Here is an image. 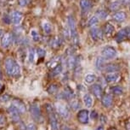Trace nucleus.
I'll list each match as a JSON object with an SVG mask.
<instances>
[{
    "instance_id": "1",
    "label": "nucleus",
    "mask_w": 130,
    "mask_h": 130,
    "mask_svg": "<svg viewBox=\"0 0 130 130\" xmlns=\"http://www.w3.org/2000/svg\"><path fill=\"white\" fill-rule=\"evenodd\" d=\"M4 67H5L6 74L9 76L14 78H17L18 76H20L21 68H20L18 63L14 58L12 57L6 58L5 62H4Z\"/></svg>"
},
{
    "instance_id": "44",
    "label": "nucleus",
    "mask_w": 130,
    "mask_h": 130,
    "mask_svg": "<svg viewBox=\"0 0 130 130\" xmlns=\"http://www.w3.org/2000/svg\"><path fill=\"white\" fill-rule=\"evenodd\" d=\"M95 130H105V128L102 126H100V127H98Z\"/></svg>"
},
{
    "instance_id": "18",
    "label": "nucleus",
    "mask_w": 130,
    "mask_h": 130,
    "mask_svg": "<svg viewBox=\"0 0 130 130\" xmlns=\"http://www.w3.org/2000/svg\"><path fill=\"white\" fill-rule=\"evenodd\" d=\"M119 78V75L118 73H109L105 75V81L109 82V83H112V82H116Z\"/></svg>"
},
{
    "instance_id": "46",
    "label": "nucleus",
    "mask_w": 130,
    "mask_h": 130,
    "mask_svg": "<svg viewBox=\"0 0 130 130\" xmlns=\"http://www.w3.org/2000/svg\"><path fill=\"white\" fill-rule=\"evenodd\" d=\"M0 77H1V67H0Z\"/></svg>"
},
{
    "instance_id": "29",
    "label": "nucleus",
    "mask_w": 130,
    "mask_h": 130,
    "mask_svg": "<svg viewBox=\"0 0 130 130\" xmlns=\"http://www.w3.org/2000/svg\"><path fill=\"white\" fill-rule=\"evenodd\" d=\"M47 91H48V93L55 94V93H56V92H58V87L55 84H52L47 88Z\"/></svg>"
},
{
    "instance_id": "42",
    "label": "nucleus",
    "mask_w": 130,
    "mask_h": 130,
    "mask_svg": "<svg viewBox=\"0 0 130 130\" xmlns=\"http://www.w3.org/2000/svg\"><path fill=\"white\" fill-rule=\"evenodd\" d=\"M97 116V113L95 111H94V112H92V114H91V117L93 119H95V117Z\"/></svg>"
},
{
    "instance_id": "6",
    "label": "nucleus",
    "mask_w": 130,
    "mask_h": 130,
    "mask_svg": "<svg viewBox=\"0 0 130 130\" xmlns=\"http://www.w3.org/2000/svg\"><path fill=\"white\" fill-rule=\"evenodd\" d=\"M117 52L116 49L112 46H105L102 50V57L105 60H111L117 57Z\"/></svg>"
},
{
    "instance_id": "45",
    "label": "nucleus",
    "mask_w": 130,
    "mask_h": 130,
    "mask_svg": "<svg viewBox=\"0 0 130 130\" xmlns=\"http://www.w3.org/2000/svg\"><path fill=\"white\" fill-rule=\"evenodd\" d=\"M64 130H72V129L68 128V127H64Z\"/></svg>"
},
{
    "instance_id": "34",
    "label": "nucleus",
    "mask_w": 130,
    "mask_h": 130,
    "mask_svg": "<svg viewBox=\"0 0 130 130\" xmlns=\"http://www.w3.org/2000/svg\"><path fill=\"white\" fill-rule=\"evenodd\" d=\"M31 38H32V40L34 41H38L39 40H40V36H39V34L37 33V31H35V30L31 31Z\"/></svg>"
},
{
    "instance_id": "5",
    "label": "nucleus",
    "mask_w": 130,
    "mask_h": 130,
    "mask_svg": "<svg viewBox=\"0 0 130 130\" xmlns=\"http://www.w3.org/2000/svg\"><path fill=\"white\" fill-rule=\"evenodd\" d=\"M55 109L57 114L63 119H67L70 116V111L67 105L61 104V103H57L55 104Z\"/></svg>"
},
{
    "instance_id": "14",
    "label": "nucleus",
    "mask_w": 130,
    "mask_h": 130,
    "mask_svg": "<svg viewBox=\"0 0 130 130\" xmlns=\"http://www.w3.org/2000/svg\"><path fill=\"white\" fill-rule=\"evenodd\" d=\"M101 103L103 104V106L105 108H109L112 105V103H113V99H112V96L111 94H105L102 97L101 99Z\"/></svg>"
},
{
    "instance_id": "36",
    "label": "nucleus",
    "mask_w": 130,
    "mask_h": 130,
    "mask_svg": "<svg viewBox=\"0 0 130 130\" xmlns=\"http://www.w3.org/2000/svg\"><path fill=\"white\" fill-rule=\"evenodd\" d=\"M17 2H18V4L21 7H25L28 4V0H17Z\"/></svg>"
},
{
    "instance_id": "21",
    "label": "nucleus",
    "mask_w": 130,
    "mask_h": 130,
    "mask_svg": "<svg viewBox=\"0 0 130 130\" xmlns=\"http://www.w3.org/2000/svg\"><path fill=\"white\" fill-rule=\"evenodd\" d=\"M105 59L103 57H97L96 62H95V67H96L98 70H103L105 66Z\"/></svg>"
},
{
    "instance_id": "33",
    "label": "nucleus",
    "mask_w": 130,
    "mask_h": 130,
    "mask_svg": "<svg viewBox=\"0 0 130 130\" xmlns=\"http://www.w3.org/2000/svg\"><path fill=\"white\" fill-rule=\"evenodd\" d=\"M43 31L45 32V33H51V30H52V28H51L50 24L48 23H44L43 26Z\"/></svg>"
},
{
    "instance_id": "41",
    "label": "nucleus",
    "mask_w": 130,
    "mask_h": 130,
    "mask_svg": "<svg viewBox=\"0 0 130 130\" xmlns=\"http://www.w3.org/2000/svg\"><path fill=\"white\" fill-rule=\"evenodd\" d=\"M125 29H126L127 39H128V40H130V27H127V28H125Z\"/></svg>"
},
{
    "instance_id": "4",
    "label": "nucleus",
    "mask_w": 130,
    "mask_h": 130,
    "mask_svg": "<svg viewBox=\"0 0 130 130\" xmlns=\"http://www.w3.org/2000/svg\"><path fill=\"white\" fill-rule=\"evenodd\" d=\"M30 112H31V116L33 118L34 121L42 122V120H43V116H42L40 106H39L38 104L34 103V104H32L31 105Z\"/></svg>"
},
{
    "instance_id": "2",
    "label": "nucleus",
    "mask_w": 130,
    "mask_h": 130,
    "mask_svg": "<svg viewBox=\"0 0 130 130\" xmlns=\"http://www.w3.org/2000/svg\"><path fill=\"white\" fill-rule=\"evenodd\" d=\"M46 110H47L48 119H50L51 129L52 130H60V122H59V120H58L57 112H55V110H54V108L48 104H46Z\"/></svg>"
},
{
    "instance_id": "23",
    "label": "nucleus",
    "mask_w": 130,
    "mask_h": 130,
    "mask_svg": "<svg viewBox=\"0 0 130 130\" xmlns=\"http://www.w3.org/2000/svg\"><path fill=\"white\" fill-rule=\"evenodd\" d=\"M67 65H68V68H74L76 64H77V58H76L74 56L71 55L69 57L67 58Z\"/></svg>"
},
{
    "instance_id": "39",
    "label": "nucleus",
    "mask_w": 130,
    "mask_h": 130,
    "mask_svg": "<svg viewBox=\"0 0 130 130\" xmlns=\"http://www.w3.org/2000/svg\"><path fill=\"white\" fill-rule=\"evenodd\" d=\"M26 130H36L35 125L32 123H30L27 127H26Z\"/></svg>"
},
{
    "instance_id": "16",
    "label": "nucleus",
    "mask_w": 130,
    "mask_h": 130,
    "mask_svg": "<svg viewBox=\"0 0 130 130\" xmlns=\"http://www.w3.org/2000/svg\"><path fill=\"white\" fill-rule=\"evenodd\" d=\"M80 7L83 13H87L91 9L92 4L89 0H80Z\"/></svg>"
},
{
    "instance_id": "30",
    "label": "nucleus",
    "mask_w": 130,
    "mask_h": 130,
    "mask_svg": "<svg viewBox=\"0 0 130 130\" xmlns=\"http://www.w3.org/2000/svg\"><path fill=\"white\" fill-rule=\"evenodd\" d=\"M70 105L73 110H77L80 106V104L77 99H71Z\"/></svg>"
},
{
    "instance_id": "10",
    "label": "nucleus",
    "mask_w": 130,
    "mask_h": 130,
    "mask_svg": "<svg viewBox=\"0 0 130 130\" xmlns=\"http://www.w3.org/2000/svg\"><path fill=\"white\" fill-rule=\"evenodd\" d=\"M89 34L91 36L93 40H102L103 36H104V33L102 30L97 28H92L89 31Z\"/></svg>"
},
{
    "instance_id": "22",
    "label": "nucleus",
    "mask_w": 130,
    "mask_h": 130,
    "mask_svg": "<svg viewBox=\"0 0 130 130\" xmlns=\"http://www.w3.org/2000/svg\"><path fill=\"white\" fill-rule=\"evenodd\" d=\"M83 103H84L85 106L87 108H91L93 105V103H94L91 95L89 93L85 94L84 96H83Z\"/></svg>"
},
{
    "instance_id": "8",
    "label": "nucleus",
    "mask_w": 130,
    "mask_h": 130,
    "mask_svg": "<svg viewBox=\"0 0 130 130\" xmlns=\"http://www.w3.org/2000/svg\"><path fill=\"white\" fill-rule=\"evenodd\" d=\"M8 113L9 114L11 119L13 120L14 122H19L21 121V113L20 112V110L17 109L15 106H14L13 104L10 105V106L8 108Z\"/></svg>"
},
{
    "instance_id": "43",
    "label": "nucleus",
    "mask_w": 130,
    "mask_h": 130,
    "mask_svg": "<svg viewBox=\"0 0 130 130\" xmlns=\"http://www.w3.org/2000/svg\"><path fill=\"white\" fill-rule=\"evenodd\" d=\"M4 89V85H2L1 83H0V92H1Z\"/></svg>"
},
{
    "instance_id": "31",
    "label": "nucleus",
    "mask_w": 130,
    "mask_h": 130,
    "mask_svg": "<svg viewBox=\"0 0 130 130\" xmlns=\"http://www.w3.org/2000/svg\"><path fill=\"white\" fill-rule=\"evenodd\" d=\"M61 70H62V67H61V65L59 64L52 70L51 74H52L53 75H60V74Z\"/></svg>"
},
{
    "instance_id": "25",
    "label": "nucleus",
    "mask_w": 130,
    "mask_h": 130,
    "mask_svg": "<svg viewBox=\"0 0 130 130\" xmlns=\"http://www.w3.org/2000/svg\"><path fill=\"white\" fill-rule=\"evenodd\" d=\"M84 80L88 84H92L96 80V76H95V75H93V74H89V75H87L85 76Z\"/></svg>"
},
{
    "instance_id": "27",
    "label": "nucleus",
    "mask_w": 130,
    "mask_h": 130,
    "mask_svg": "<svg viewBox=\"0 0 130 130\" xmlns=\"http://www.w3.org/2000/svg\"><path fill=\"white\" fill-rule=\"evenodd\" d=\"M95 15H96L95 16H97L100 19H105L106 16H108V12L106 10H105V9H98Z\"/></svg>"
},
{
    "instance_id": "7",
    "label": "nucleus",
    "mask_w": 130,
    "mask_h": 130,
    "mask_svg": "<svg viewBox=\"0 0 130 130\" xmlns=\"http://www.w3.org/2000/svg\"><path fill=\"white\" fill-rule=\"evenodd\" d=\"M77 120L80 123L82 124H88L89 122V112L88 110L86 109H83V110H80L79 111L77 112Z\"/></svg>"
},
{
    "instance_id": "20",
    "label": "nucleus",
    "mask_w": 130,
    "mask_h": 130,
    "mask_svg": "<svg viewBox=\"0 0 130 130\" xmlns=\"http://www.w3.org/2000/svg\"><path fill=\"white\" fill-rule=\"evenodd\" d=\"M127 40V33H126V29L122 28L121 29L116 35V40L117 42H122L123 40Z\"/></svg>"
},
{
    "instance_id": "9",
    "label": "nucleus",
    "mask_w": 130,
    "mask_h": 130,
    "mask_svg": "<svg viewBox=\"0 0 130 130\" xmlns=\"http://www.w3.org/2000/svg\"><path fill=\"white\" fill-rule=\"evenodd\" d=\"M13 35L11 33H4L1 39V45L4 48H8L12 44L13 41Z\"/></svg>"
},
{
    "instance_id": "13",
    "label": "nucleus",
    "mask_w": 130,
    "mask_h": 130,
    "mask_svg": "<svg viewBox=\"0 0 130 130\" xmlns=\"http://www.w3.org/2000/svg\"><path fill=\"white\" fill-rule=\"evenodd\" d=\"M10 16H11L12 22H13L14 24H16V25H18V24L21 23V20H22L23 14L21 13V12H20V11H14Z\"/></svg>"
},
{
    "instance_id": "32",
    "label": "nucleus",
    "mask_w": 130,
    "mask_h": 130,
    "mask_svg": "<svg viewBox=\"0 0 130 130\" xmlns=\"http://www.w3.org/2000/svg\"><path fill=\"white\" fill-rule=\"evenodd\" d=\"M34 57H35V50L33 48H31L29 50V53H28V58L29 61L31 63H32L34 61Z\"/></svg>"
},
{
    "instance_id": "11",
    "label": "nucleus",
    "mask_w": 130,
    "mask_h": 130,
    "mask_svg": "<svg viewBox=\"0 0 130 130\" xmlns=\"http://www.w3.org/2000/svg\"><path fill=\"white\" fill-rule=\"evenodd\" d=\"M92 92L98 99H101L103 97V89L100 84H94L92 86Z\"/></svg>"
},
{
    "instance_id": "3",
    "label": "nucleus",
    "mask_w": 130,
    "mask_h": 130,
    "mask_svg": "<svg viewBox=\"0 0 130 130\" xmlns=\"http://www.w3.org/2000/svg\"><path fill=\"white\" fill-rule=\"evenodd\" d=\"M67 22H68V28H69L71 36L72 38V40L74 42L75 45L78 44V33L77 31V28H76V21L73 18V16H70L67 18Z\"/></svg>"
},
{
    "instance_id": "15",
    "label": "nucleus",
    "mask_w": 130,
    "mask_h": 130,
    "mask_svg": "<svg viewBox=\"0 0 130 130\" xmlns=\"http://www.w3.org/2000/svg\"><path fill=\"white\" fill-rule=\"evenodd\" d=\"M120 69V67L117 64L115 63H109V64H105L104 70L105 72H106L107 74L109 73H116Z\"/></svg>"
},
{
    "instance_id": "28",
    "label": "nucleus",
    "mask_w": 130,
    "mask_h": 130,
    "mask_svg": "<svg viewBox=\"0 0 130 130\" xmlns=\"http://www.w3.org/2000/svg\"><path fill=\"white\" fill-rule=\"evenodd\" d=\"M98 21H99V18H98L97 16H93L89 19V22H88V26H89V28H94L98 23Z\"/></svg>"
},
{
    "instance_id": "37",
    "label": "nucleus",
    "mask_w": 130,
    "mask_h": 130,
    "mask_svg": "<svg viewBox=\"0 0 130 130\" xmlns=\"http://www.w3.org/2000/svg\"><path fill=\"white\" fill-rule=\"evenodd\" d=\"M4 21L5 23H7V24L10 23V21H11V16L9 17V16H7V15H5V16H4Z\"/></svg>"
},
{
    "instance_id": "26",
    "label": "nucleus",
    "mask_w": 130,
    "mask_h": 130,
    "mask_svg": "<svg viewBox=\"0 0 130 130\" xmlns=\"http://www.w3.org/2000/svg\"><path fill=\"white\" fill-rule=\"evenodd\" d=\"M121 3H120V1L118 0V1H115L113 2V3H111V4H110V6H109V9L110 10H111V11H117V10H118L119 8L121 7Z\"/></svg>"
},
{
    "instance_id": "17",
    "label": "nucleus",
    "mask_w": 130,
    "mask_h": 130,
    "mask_svg": "<svg viewBox=\"0 0 130 130\" xmlns=\"http://www.w3.org/2000/svg\"><path fill=\"white\" fill-rule=\"evenodd\" d=\"M12 104L14 105V106H15L17 109L20 110V112H21V114L22 113H25L26 112V105L25 104L21 101V100L20 99H14L13 103H12Z\"/></svg>"
},
{
    "instance_id": "35",
    "label": "nucleus",
    "mask_w": 130,
    "mask_h": 130,
    "mask_svg": "<svg viewBox=\"0 0 130 130\" xmlns=\"http://www.w3.org/2000/svg\"><path fill=\"white\" fill-rule=\"evenodd\" d=\"M37 52H38V57L40 58H43L45 56V54H46L45 51L43 50V49H42V48H38V50H37Z\"/></svg>"
},
{
    "instance_id": "24",
    "label": "nucleus",
    "mask_w": 130,
    "mask_h": 130,
    "mask_svg": "<svg viewBox=\"0 0 130 130\" xmlns=\"http://www.w3.org/2000/svg\"><path fill=\"white\" fill-rule=\"evenodd\" d=\"M111 91L112 92V94H115V95H121L122 94L123 92V89H122V87L120 86H114L111 88Z\"/></svg>"
},
{
    "instance_id": "12",
    "label": "nucleus",
    "mask_w": 130,
    "mask_h": 130,
    "mask_svg": "<svg viewBox=\"0 0 130 130\" xmlns=\"http://www.w3.org/2000/svg\"><path fill=\"white\" fill-rule=\"evenodd\" d=\"M127 14L123 11H117L116 13L112 15V19L116 21L117 22H122L126 20Z\"/></svg>"
},
{
    "instance_id": "40",
    "label": "nucleus",
    "mask_w": 130,
    "mask_h": 130,
    "mask_svg": "<svg viewBox=\"0 0 130 130\" xmlns=\"http://www.w3.org/2000/svg\"><path fill=\"white\" fill-rule=\"evenodd\" d=\"M9 99V97L8 96V95H3V96L0 97V100L1 101H8V100Z\"/></svg>"
},
{
    "instance_id": "19",
    "label": "nucleus",
    "mask_w": 130,
    "mask_h": 130,
    "mask_svg": "<svg viewBox=\"0 0 130 130\" xmlns=\"http://www.w3.org/2000/svg\"><path fill=\"white\" fill-rule=\"evenodd\" d=\"M114 31H115V28H114V27L111 25V24L106 23L104 26V30H103V33H104V34L105 36L111 37Z\"/></svg>"
},
{
    "instance_id": "38",
    "label": "nucleus",
    "mask_w": 130,
    "mask_h": 130,
    "mask_svg": "<svg viewBox=\"0 0 130 130\" xmlns=\"http://www.w3.org/2000/svg\"><path fill=\"white\" fill-rule=\"evenodd\" d=\"M120 3H121L122 5H128L130 4V0H119Z\"/></svg>"
}]
</instances>
